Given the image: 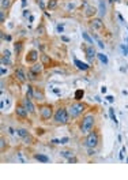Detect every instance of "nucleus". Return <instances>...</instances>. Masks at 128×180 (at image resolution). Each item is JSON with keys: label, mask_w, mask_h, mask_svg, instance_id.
Here are the masks:
<instances>
[{"label": "nucleus", "mask_w": 128, "mask_h": 180, "mask_svg": "<svg viewBox=\"0 0 128 180\" xmlns=\"http://www.w3.org/2000/svg\"><path fill=\"white\" fill-rule=\"evenodd\" d=\"M94 116L93 115H87L83 117V120L80 122V131H82L83 134H87V132H90L91 130H93V127H94Z\"/></svg>", "instance_id": "nucleus-1"}, {"label": "nucleus", "mask_w": 128, "mask_h": 180, "mask_svg": "<svg viewBox=\"0 0 128 180\" xmlns=\"http://www.w3.org/2000/svg\"><path fill=\"white\" fill-rule=\"evenodd\" d=\"M68 120H70V113H68V109L65 108H59L55 113V122L57 124H67Z\"/></svg>", "instance_id": "nucleus-2"}, {"label": "nucleus", "mask_w": 128, "mask_h": 180, "mask_svg": "<svg viewBox=\"0 0 128 180\" xmlns=\"http://www.w3.org/2000/svg\"><path fill=\"white\" fill-rule=\"evenodd\" d=\"M85 104L82 102H75L72 104L71 107L68 108V113H70V117H78V116L85 111Z\"/></svg>", "instance_id": "nucleus-3"}, {"label": "nucleus", "mask_w": 128, "mask_h": 180, "mask_svg": "<svg viewBox=\"0 0 128 180\" xmlns=\"http://www.w3.org/2000/svg\"><path fill=\"white\" fill-rule=\"evenodd\" d=\"M85 145L89 147V149H94L95 146L98 145V134L97 132H90V134L87 135L86 141H85Z\"/></svg>", "instance_id": "nucleus-4"}, {"label": "nucleus", "mask_w": 128, "mask_h": 180, "mask_svg": "<svg viewBox=\"0 0 128 180\" xmlns=\"http://www.w3.org/2000/svg\"><path fill=\"white\" fill-rule=\"evenodd\" d=\"M40 115L42 120H49L52 117V108L50 107H42L40 109Z\"/></svg>", "instance_id": "nucleus-5"}, {"label": "nucleus", "mask_w": 128, "mask_h": 180, "mask_svg": "<svg viewBox=\"0 0 128 180\" xmlns=\"http://www.w3.org/2000/svg\"><path fill=\"white\" fill-rule=\"evenodd\" d=\"M37 59H38V52H37V50H36V49L29 50V53H27V56H26V61H27V63H36Z\"/></svg>", "instance_id": "nucleus-6"}, {"label": "nucleus", "mask_w": 128, "mask_h": 180, "mask_svg": "<svg viewBox=\"0 0 128 180\" xmlns=\"http://www.w3.org/2000/svg\"><path fill=\"white\" fill-rule=\"evenodd\" d=\"M90 26L93 27V29H95V30H102V29H104V22H102L100 18H95V19H91Z\"/></svg>", "instance_id": "nucleus-7"}, {"label": "nucleus", "mask_w": 128, "mask_h": 180, "mask_svg": "<svg viewBox=\"0 0 128 180\" xmlns=\"http://www.w3.org/2000/svg\"><path fill=\"white\" fill-rule=\"evenodd\" d=\"M74 63H75V65L79 70H82V71H87V70L90 68V65L87 64V63H83V61L78 60V59H75V58H74Z\"/></svg>", "instance_id": "nucleus-8"}, {"label": "nucleus", "mask_w": 128, "mask_h": 180, "mask_svg": "<svg viewBox=\"0 0 128 180\" xmlns=\"http://www.w3.org/2000/svg\"><path fill=\"white\" fill-rule=\"evenodd\" d=\"M15 113L19 116V117H26L27 116V109L25 107H22V105H18L15 109Z\"/></svg>", "instance_id": "nucleus-9"}, {"label": "nucleus", "mask_w": 128, "mask_h": 180, "mask_svg": "<svg viewBox=\"0 0 128 180\" xmlns=\"http://www.w3.org/2000/svg\"><path fill=\"white\" fill-rule=\"evenodd\" d=\"M42 65L44 64H37V63H33V65L30 67V71L34 72L36 75H40L42 72Z\"/></svg>", "instance_id": "nucleus-10"}, {"label": "nucleus", "mask_w": 128, "mask_h": 180, "mask_svg": "<svg viewBox=\"0 0 128 180\" xmlns=\"http://www.w3.org/2000/svg\"><path fill=\"white\" fill-rule=\"evenodd\" d=\"M85 52H86V56H87L89 60H91V59L94 58V55H97L95 53V49L93 46H86V48H85Z\"/></svg>", "instance_id": "nucleus-11"}, {"label": "nucleus", "mask_w": 128, "mask_h": 180, "mask_svg": "<svg viewBox=\"0 0 128 180\" xmlns=\"http://www.w3.org/2000/svg\"><path fill=\"white\" fill-rule=\"evenodd\" d=\"M15 78L19 80V82H25V80H26V77H25V72H23L22 68L15 70Z\"/></svg>", "instance_id": "nucleus-12"}, {"label": "nucleus", "mask_w": 128, "mask_h": 180, "mask_svg": "<svg viewBox=\"0 0 128 180\" xmlns=\"http://www.w3.org/2000/svg\"><path fill=\"white\" fill-rule=\"evenodd\" d=\"M25 108H26L27 112H30V113H33V112H34V105H33V102H31L29 98L25 101Z\"/></svg>", "instance_id": "nucleus-13"}, {"label": "nucleus", "mask_w": 128, "mask_h": 180, "mask_svg": "<svg viewBox=\"0 0 128 180\" xmlns=\"http://www.w3.org/2000/svg\"><path fill=\"white\" fill-rule=\"evenodd\" d=\"M34 158H36L37 161H41V162H48V161H49L48 156H44V154H36Z\"/></svg>", "instance_id": "nucleus-14"}, {"label": "nucleus", "mask_w": 128, "mask_h": 180, "mask_svg": "<svg viewBox=\"0 0 128 180\" xmlns=\"http://www.w3.org/2000/svg\"><path fill=\"white\" fill-rule=\"evenodd\" d=\"M97 58L100 59L101 63H104V64H108V61H109V60H108V58H106L104 53H97Z\"/></svg>", "instance_id": "nucleus-15"}, {"label": "nucleus", "mask_w": 128, "mask_h": 180, "mask_svg": "<svg viewBox=\"0 0 128 180\" xmlns=\"http://www.w3.org/2000/svg\"><path fill=\"white\" fill-rule=\"evenodd\" d=\"M41 60H42V64H44V65H49V64H50V59H49L46 55H41Z\"/></svg>", "instance_id": "nucleus-16"}, {"label": "nucleus", "mask_w": 128, "mask_h": 180, "mask_svg": "<svg viewBox=\"0 0 128 180\" xmlns=\"http://www.w3.org/2000/svg\"><path fill=\"white\" fill-rule=\"evenodd\" d=\"M18 135L21 137V138H26L27 135H29V132H27L25 128H21V130H18Z\"/></svg>", "instance_id": "nucleus-17"}, {"label": "nucleus", "mask_w": 128, "mask_h": 180, "mask_svg": "<svg viewBox=\"0 0 128 180\" xmlns=\"http://www.w3.org/2000/svg\"><path fill=\"white\" fill-rule=\"evenodd\" d=\"M94 14H95V8L94 7H89V8H87V11H86L87 16H91V15H94Z\"/></svg>", "instance_id": "nucleus-18"}, {"label": "nucleus", "mask_w": 128, "mask_h": 180, "mask_svg": "<svg viewBox=\"0 0 128 180\" xmlns=\"http://www.w3.org/2000/svg\"><path fill=\"white\" fill-rule=\"evenodd\" d=\"M27 98H29V100L34 98V94H33V87H31V86H29V89H27Z\"/></svg>", "instance_id": "nucleus-19"}, {"label": "nucleus", "mask_w": 128, "mask_h": 180, "mask_svg": "<svg viewBox=\"0 0 128 180\" xmlns=\"http://www.w3.org/2000/svg\"><path fill=\"white\" fill-rule=\"evenodd\" d=\"M82 37H83V40H86L89 44H93V40L90 38V36L87 34V33H82Z\"/></svg>", "instance_id": "nucleus-20"}, {"label": "nucleus", "mask_w": 128, "mask_h": 180, "mask_svg": "<svg viewBox=\"0 0 128 180\" xmlns=\"http://www.w3.org/2000/svg\"><path fill=\"white\" fill-rule=\"evenodd\" d=\"M109 115L110 117H112V120L117 124V119H116V116H114V111H113V108H109Z\"/></svg>", "instance_id": "nucleus-21"}, {"label": "nucleus", "mask_w": 128, "mask_h": 180, "mask_svg": "<svg viewBox=\"0 0 128 180\" xmlns=\"http://www.w3.org/2000/svg\"><path fill=\"white\" fill-rule=\"evenodd\" d=\"M82 96H83V90H78V92L75 93V100L79 101L80 98H82Z\"/></svg>", "instance_id": "nucleus-22"}, {"label": "nucleus", "mask_w": 128, "mask_h": 180, "mask_svg": "<svg viewBox=\"0 0 128 180\" xmlns=\"http://www.w3.org/2000/svg\"><path fill=\"white\" fill-rule=\"evenodd\" d=\"M56 4H57V1H56V0H50V1L48 3V8H49V10H52V8H55V7H56Z\"/></svg>", "instance_id": "nucleus-23"}, {"label": "nucleus", "mask_w": 128, "mask_h": 180, "mask_svg": "<svg viewBox=\"0 0 128 180\" xmlns=\"http://www.w3.org/2000/svg\"><path fill=\"white\" fill-rule=\"evenodd\" d=\"M100 8H101V14L104 15V14H105V1H104V0L100 1Z\"/></svg>", "instance_id": "nucleus-24"}, {"label": "nucleus", "mask_w": 128, "mask_h": 180, "mask_svg": "<svg viewBox=\"0 0 128 180\" xmlns=\"http://www.w3.org/2000/svg\"><path fill=\"white\" fill-rule=\"evenodd\" d=\"M1 63H3L4 65H10V64H11L10 58H4V56H3V58H1Z\"/></svg>", "instance_id": "nucleus-25"}, {"label": "nucleus", "mask_w": 128, "mask_h": 180, "mask_svg": "<svg viewBox=\"0 0 128 180\" xmlns=\"http://www.w3.org/2000/svg\"><path fill=\"white\" fill-rule=\"evenodd\" d=\"M1 7H3L4 10L10 7V0H1Z\"/></svg>", "instance_id": "nucleus-26"}, {"label": "nucleus", "mask_w": 128, "mask_h": 180, "mask_svg": "<svg viewBox=\"0 0 128 180\" xmlns=\"http://www.w3.org/2000/svg\"><path fill=\"white\" fill-rule=\"evenodd\" d=\"M21 49H22V44H21V42H16L15 44V53L18 55L19 52H21Z\"/></svg>", "instance_id": "nucleus-27"}, {"label": "nucleus", "mask_w": 128, "mask_h": 180, "mask_svg": "<svg viewBox=\"0 0 128 180\" xmlns=\"http://www.w3.org/2000/svg\"><path fill=\"white\" fill-rule=\"evenodd\" d=\"M61 156L65 158H70L71 157V151H61Z\"/></svg>", "instance_id": "nucleus-28"}, {"label": "nucleus", "mask_w": 128, "mask_h": 180, "mask_svg": "<svg viewBox=\"0 0 128 180\" xmlns=\"http://www.w3.org/2000/svg\"><path fill=\"white\" fill-rule=\"evenodd\" d=\"M27 77H29V79H36V74L34 72H31V71H29V74H27Z\"/></svg>", "instance_id": "nucleus-29"}, {"label": "nucleus", "mask_w": 128, "mask_h": 180, "mask_svg": "<svg viewBox=\"0 0 128 180\" xmlns=\"http://www.w3.org/2000/svg\"><path fill=\"white\" fill-rule=\"evenodd\" d=\"M3 56H4V58H10V56H11V52H10L8 49H6L3 52Z\"/></svg>", "instance_id": "nucleus-30"}, {"label": "nucleus", "mask_w": 128, "mask_h": 180, "mask_svg": "<svg viewBox=\"0 0 128 180\" xmlns=\"http://www.w3.org/2000/svg\"><path fill=\"white\" fill-rule=\"evenodd\" d=\"M25 139V142H26V143H31V141H33V138H31L30 135H27L26 138H23Z\"/></svg>", "instance_id": "nucleus-31"}, {"label": "nucleus", "mask_w": 128, "mask_h": 180, "mask_svg": "<svg viewBox=\"0 0 128 180\" xmlns=\"http://www.w3.org/2000/svg\"><path fill=\"white\" fill-rule=\"evenodd\" d=\"M57 31H59V33H63L64 31V25H59V26H57Z\"/></svg>", "instance_id": "nucleus-32"}, {"label": "nucleus", "mask_w": 128, "mask_h": 180, "mask_svg": "<svg viewBox=\"0 0 128 180\" xmlns=\"http://www.w3.org/2000/svg\"><path fill=\"white\" fill-rule=\"evenodd\" d=\"M106 100L109 101V102H113V101H114V97H113V96H108V97H106Z\"/></svg>", "instance_id": "nucleus-33"}, {"label": "nucleus", "mask_w": 128, "mask_h": 180, "mask_svg": "<svg viewBox=\"0 0 128 180\" xmlns=\"http://www.w3.org/2000/svg\"><path fill=\"white\" fill-rule=\"evenodd\" d=\"M67 142H68V138H67V137H65V138H61V139H60V143H63V145H64V143H67Z\"/></svg>", "instance_id": "nucleus-34"}, {"label": "nucleus", "mask_w": 128, "mask_h": 180, "mask_svg": "<svg viewBox=\"0 0 128 180\" xmlns=\"http://www.w3.org/2000/svg\"><path fill=\"white\" fill-rule=\"evenodd\" d=\"M61 40H63L64 42H68V41H70V38H68L67 36H61Z\"/></svg>", "instance_id": "nucleus-35"}, {"label": "nucleus", "mask_w": 128, "mask_h": 180, "mask_svg": "<svg viewBox=\"0 0 128 180\" xmlns=\"http://www.w3.org/2000/svg\"><path fill=\"white\" fill-rule=\"evenodd\" d=\"M68 161H70L71 164H75V162H76L78 160H76V158H72V157H70V158H68Z\"/></svg>", "instance_id": "nucleus-36"}, {"label": "nucleus", "mask_w": 128, "mask_h": 180, "mask_svg": "<svg viewBox=\"0 0 128 180\" xmlns=\"http://www.w3.org/2000/svg\"><path fill=\"white\" fill-rule=\"evenodd\" d=\"M98 46H100L101 49H104V48H105V45H104V42H102V41H98Z\"/></svg>", "instance_id": "nucleus-37"}, {"label": "nucleus", "mask_w": 128, "mask_h": 180, "mask_svg": "<svg viewBox=\"0 0 128 180\" xmlns=\"http://www.w3.org/2000/svg\"><path fill=\"white\" fill-rule=\"evenodd\" d=\"M50 142H52L53 145H57V143H60V141H59V139H52Z\"/></svg>", "instance_id": "nucleus-38"}, {"label": "nucleus", "mask_w": 128, "mask_h": 180, "mask_svg": "<svg viewBox=\"0 0 128 180\" xmlns=\"http://www.w3.org/2000/svg\"><path fill=\"white\" fill-rule=\"evenodd\" d=\"M93 154H95V151L90 147V149H89V156H93Z\"/></svg>", "instance_id": "nucleus-39"}, {"label": "nucleus", "mask_w": 128, "mask_h": 180, "mask_svg": "<svg viewBox=\"0 0 128 180\" xmlns=\"http://www.w3.org/2000/svg\"><path fill=\"white\" fill-rule=\"evenodd\" d=\"M4 37V40H7V41H11V36L8 34V36H3Z\"/></svg>", "instance_id": "nucleus-40"}, {"label": "nucleus", "mask_w": 128, "mask_h": 180, "mask_svg": "<svg viewBox=\"0 0 128 180\" xmlns=\"http://www.w3.org/2000/svg\"><path fill=\"white\" fill-rule=\"evenodd\" d=\"M7 74V70L6 68H1V75H6Z\"/></svg>", "instance_id": "nucleus-41"}, {"label": "nucleus", "mask_w": 128, "mask_h": 180, "mask_svg": "<svg viewBox=\"0 0 128 180\" xmlns=\"http://www.w3.org/2000/svg\"><path fill=\"white\" fill-rule=\"evenodd\" d=\"M33 21H34V16L30 15V16H29V22H33Z\"/></svg>", "instance_id": "nucleus-42"}, {"label": "nucleus", "mask_w": 128, "mask_h": 180, "mask_svg": "<svg viewBox=\"0 0 128 180\" xmlns=\"http://www.w3.org/2000/svg\"><path fill=\"white\" fill-rule=\"evenodd\" d=\"M110 1H119V0H110Z\"/></svg>", "instance_id": "nucleus-43"}, {"label": "nucleus", "mask_w": 128, "mask_h": 180, "mask_svg": "<svg viewBox=\"0 0 128 180\" xmlns=\"http://www.w3.org/2000/svg\"><path fill=\"white\" fill-rule=\"evenodd\" d=\"M42 1H44V0H42Z\"/></svg>", "instance_id": "nucleus-44"}]
</instances>
